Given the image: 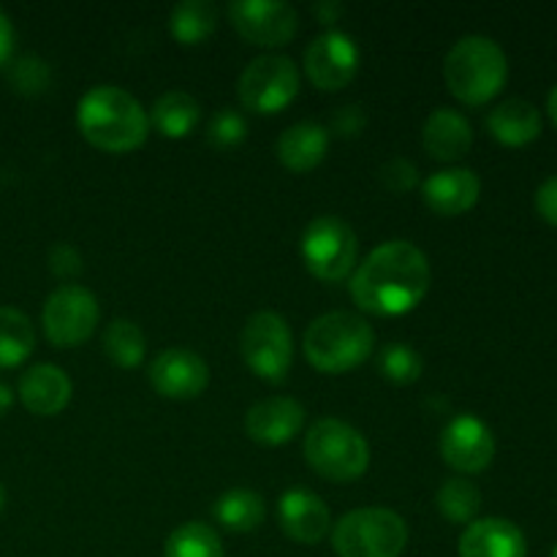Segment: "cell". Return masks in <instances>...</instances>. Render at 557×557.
Listing matches in <instances>:
<instances>
[{
  "instance_id": "6da1fadb",
  "label": "cell",
  "mask_w": 557,
  "mask_h": 557,
  "mask_svg": "<svg viewBox=\"0 0 557 557\" xmlns=\"http://www.w3.org/2000/svg\"><path fill=\"white\" fill-rule=\"evenodd\" d=\"M430 281L433 272L424 250L408 239H389L354 270L351 297L364 313L403 315L428 297Z\"/></svg>"
},
{
  "instance_id": "7a4b0ae2",
  "label": "cell",
  "mask_w": 557,
  "mask_h": 557,
  "mask_svg": "<svg viewBox=\"0 0 557 557\" xmlns=\"http://www.w3.org/2000/svg\"><path fill=\"white\" fill-rule=\"evenodd\" d=\"M76 125L103 152H131L150 134L145 107L117 85H96L76 103Z\"/></svg>"
},
{
  "instance_id": "3957f363",
  "label": "cell",
  "mask_w": 557,
  "mask_h": 557,
  "mask_svg": "<svg viewBox=\"0 0 557 557\" xmlns=\"http://www.w3.org/2000/svg\"><path fill=\"white\" fill-rule=\"evenodd\" d=\"M446 87L468 107H482L504 90L509 79V58L490 36H462L451 44L444 60Z\"/></svg>"
},
{
  "instance_id": "277c9868",
  "label": "cell",
  "mask_w": 557,
  "mask_h": 557,
  "mask_svg": "<svg viewBox=\"0 0 557 557\" xmlns=\"http://www.w3.org/2000/svg\"><path fill=\"white\" fill-rule=\"evenodd\" d=\"M373 326L357 313L332 310L310 321L302 337V351L308 362L321 373H348L359 368L373 354Z\"/></svg>"
},
{
  "instance_id": "5b68a950",
  "label": "cell",
  "mask_w": 557,
  "mask_h": 557,
  "mask_svg": "<svg viewBox=\"0 0 557 557\" xmlns=\"http://www.w3.org/2000/svg\"><path fill=\"white\" fill-rule=\"evenodd\" d=\"M408 544V525L392 509H354L332 528L337 557H400Z\"/></svg>"
},
{
  "instance_id": "8992f818",
  "label": "cell",
  "mask_w": 557,
  "mask_h": 557,
  "mask_svg": "<svg viewBox=\"0 0 557 557\" xmlns=\"http://www.w3.org/2000/svg\"><path fill=\"white\" fill-rule=\"evenodd\" d=\"M305 457L332 482H354L370 466V446L357 428L341 419H319L305 435Z\"/></svg>"
},
{
  "instance_id": "52a82bcc",
  "label": "cell",
  "mask_w": 557,
  "mask_h": 557,
  "mask_svg": "<svg viewBox=\"0 0 557 557\" xmlns=\"http://www.w3.org/2000/svg\"><path fill=\"white\" fill-rule=\"evenodd\" d=\"M299 253L315 277L337 283L351 275L359 256V239L343 218L319 215L305 228L299 239Z\"/></svg>"
},
{
  "instance_id": "ba28073f",
  "label": "cell",
  "mask_w": 557,
  "mask_h": 557,
  "mask_svg": "<svg viewBox=\"0 0 557 557\" xmlns=\"http://www.w3.org/2000/svg\"><path fill=\"white\" fill-rule=\"evenodd\" d=\"M239 351L256 375L267 381H283L294 359L292 326L275 310H259L245 321Z\"/></svg>"
},
{
  "instance_id": "9c48e42d",
  "label": "cell",
  "mask_w": 557,
  "mask_h": 557,
  "mask_svg": "<svg viewBox=\"0 0 557 557\" xmlns=\"http://www.w3.org/2000/svg\"><path fill=\"white\" fill-rule=\"evenodd\" d=\"M237 90L245 109L259 114H275L297 98L299 71L286 54H261L245 65Z\"/></svg>"
},
{
  "instance_id": "30bf717a",
  "label": "cell",
  "mask_w": 557,
  "mask_h": 557,
  "mask_svg": "<svg viewBox=\"0 0 557 557\" xmlns=\"http://www.w3.org/2000/svg\"><path fill=\"white\" fill-rule=\"evenodd\" d=\"M41 324L54 346H79L98 326V299L76 283L58 286L44 302Z\"/></svg>"
},
{
  "instance_id": "8fae6325",
  "label": "cell",
  "mask_w": 557,
  "mask_h": 557,
  "mask_svg": "<svg viewBox=\"0 0 557 557\" xmlns=\"http://www.w3.org/2000/svg\"><path fill=\"white\" fill-rule=\"evenodd\" d=\"M234 30L259 47H283L299 30V14L286 0H234L228 3Z\"/></svg>"
},
{
  "instance_id": "7c38bea8",
  "label": "cell",
  "mask_w": 557,
  "mask_h": 557,
  "mask_svg": "<svg viewBox=\"0 0 557 557\" xmlns=\"http://www.w3.org/2000/svg\"><path fill=\"white\" fill-rule=\"evenodd\" d=\"M359 60V44L348 33L326 30L310 41L305 52V71L321 90H341L357 76Z\"/></svg>"
},
{
  "instance_id": "4fadbf2b",
  "label": "cell",
  "mask_w": 557,
  "mask_h": 557,
  "mask_svg": "<svg viewBox=\"0 0 557 557\" xmlns=\"http://www.w3.org/2000/svg\"><path fill=\"white\" fill-rule=\"evenodd\" d=\"M441 457L457 473H479L493 462L495 435L473 413H460L441 433Z\"/></svg>"
},
{
  "instance_id": "5bb4252c",
  "label": "cell",
  "mask_w": 557,
  "mask_h": 557,
  "mask_svg": "<svg viewBox=\"0 0 557 557\" xmlns=\"http://www.w3.org/2000/svg\"><path fill=\"white\" fill-rule=\"evenodd\" d=\"M150 384L158 395L172 400H190L199 397L210 384V368L196 351L183 346L166 348L150 362Z\"/></svg>"
},
{
  "instance_id": "9a60e30c",
  "label": "cell",
  "mask_w": 557,
  "mask_h": 557,
  "mask_svg": "<svg viewBox=\"0 0 557 557\" xmlns=\"http://www.w3.org/2000/svg\"><path fill=\"white\" fill-rule=\"evenodd\" d=\"M482 194V180L473 169H438L422 180V201L438 215H462L471 210Z\"/></svg>"
},
{
  "instance_id": "2e32d148",
  "label": "cell",
  "mask_w": 557,
  "mask_h": 557,
  "mask_svg": "<svg viewBox=\"0 0 557 557\" xmlns=\"http://www.w3.org/2000/svg\"><path fill=\"white\" fill-rule=\"evenodd\" d=\"M277 522L283 533L299 544H319L330 533V509L315 493L305 487L286 490L277 504Z\"/></svg>"
},
{
  "instance_id": "e0dca14e",
  "label": "cell",
  "mask_w": 557,
  "mask_h": 557,
  "mask_svg": "<svg viewBox=\"0 0 557 557\" xmlns=\"http://www.w3.org/2000/svg\"><path fill=\"white\" fill-rule=\"evenodd\" d=\"M305 422V408L294 397H264L250 406L245 430L256 444L283 446L299 433Z\"/></svg>"
},
{
  "instance_id": "ac0fdd59",
  "label": "cell",
  "mask_w": 557,
  "mask_h": 557,
  "mask_svg": "<svg viewBox=\"0 0 557 557\" xmlns=\"http://www.w3.org/2000/svg\"><path fill=\"white\" fill-rule=\"evenodd\" d=\"M460 557H528L525 533L506 517H482L462 531Z\"/></svg>"
},
{
  "instance_id": "d6986e66",
  "label": "cell",
  "mask_w": 557,
  "mask_h": 557,
  "mask_svg": "<svg viewBox=\"0 0 557 557\" xmlns=\"http://www.w3.org/2000/svg\"><path fill=\"white\" fill-rule=\"evenodd\" d=\"M16 395H20L22 406L36 417H54L69 406L71 379L58 364H33L20 375Z\"/></svg>"
},
{
  "instance_id": "ffe728a7",
  "label": "cell",
  "mask_w": 557,
  "mask_h": 557,
  "mask_svg": "<svg viewBox=\"0 0 557 557\" xmlns=\"http://www.w3.org/2000/svg\"><path fill=\"white\" fill-rule=\"evenodd\" d=\"M422 145L438 161H457V158L471 152L473 128L462 112L449 107H438L424 120Z\"/></svg>"
},
{
  "instance_id": "44dd1931",
  "label": "cell",
  "mask_w": 557,
  "mask_h": 557,
  "mask_svg": "<svg viewBox=\"0 0 557 557\" xmlns=\"http://www.w3.org/2000/svg\"><path fill=\"white\" fill-rule=\"evenodd\" d=\"M330 150V131L313 120H302L294 123L277 136L275 152L281 163L292 172H310L319 166Z\"/></svg>"
},
{
  "instance_id": "7402d4cb",
  "label": "cell",
  "mask_w": 557,
  "mask_h": 557,
  "mask_svg": "<svg viewBox=\"0 0 557 557\" xmlns=\"http://www.w3.org/2000/svg\"><path fill=\"white\" fill-rule=\"evenodd\" d=\"M487 131L506 147H525L542 134V112L525 98H506L490 109Z\"/></svg>"
},
{
  "instance_id": "603a6c76",
  "label": "cell",
  "mask_w": 557,
  "mask_h": 557,
  "mask_svg": "<svg viewBox=\"0 0 557 557\" xmlns=\"http://www.w3.org/2000/svg\"><path fill=\"white\" fill-rule=\"evenodd\" d=\"M201 107L190 92L185 90H166L152 103L150 120L163 136L169 139H183L199 125Z\"/></svg>"
},
{
  "instance_id": "cb8c5ba5",
  "label": "cell",
  "mask_w": 557,
  "mask_h": 557,
  "mask_svg": "<svg viewBox=\"0 0 557 557\" xmlns=\"http://www.w3.org/2000/svg\"><path fill=\"white\" fill-rule=\"evenodd\" d=\"M212 515L223 528L234 533H250L264 522V498L253 490H226L221 498L212 504Z\"/></svg>"
},
{
  "instance_id": "d4e9b609",
  "label": "cell",
  "mask_w": 557,
  "mask_h": 557,
  "mask_svg": "<svg viewBox=\"0 0 557 557\" xmlns=\"http://www.w3.org/2000/svg\"><path fill=\"white\" fill-rule=\"evenodd\" d=\"M36 348L33 321L16 308H0V370L20 368Z\"/></svg>"
},
{
  "instance_id": "484cf974",
  "label": "cell",
  "mask_w": 557,
  "mask_h": 557,
  "mask_svg": "<svg viewBox=\"0 0 557 557\" xmlns=\"http://www.w3.org/2000/svg\"><path fill=\"white\" fill-rule=\"evenodd\" d=\"M218 25V9L210 0H183L169 14V30L180 44H201Z\"/></svg>"
},
{
  "instance_id": "4316f807",
  "label": "cell",
  "mask_w": 557,
  "mask_h": 557,
  "mask_svg": "<svg viewBox=\"0 0 557 557\" xmlns=\"http://www.w3.org/2000/svg\"><path fill=\"white\" fill-rule=\"evenodd\" d=\"M147 337L136 321L114 319L103 332V354L112 359L117 368H139L145 362Z\"/></svg>"
},
{
  "instance_id": "83f0119b",
  "label": "cell",
  "mask_w": 557,
  "mask_h": 557,
  "mask_svg": "<svg viewBox=\"0 0 557 557\" xmlns=\"http://www.w3.org/2000/svg\"><path fill=\"white\" fill-rule=\"evenodd\" d=\"M163 557H223L221 536L207 522H183L169 533Z\"/></svg>"
},
{
  "instance_id": "f1b7e54d",
  "label": "cell",
  "mask_w": 557,
  "mask_h": 557,
  "mask_svg": "<svg viewBox=\"0 0 557 557\" xmlns=\"http://www.w3.org/2000/svg\"><path fill=\"white\" fill-rule=\"evenodd\" d=\"M435 504H438L441 515L449 522L471 525L476 520L479 509H482V493H479V487L471 479L455 476L441 484L438 495H435Z\"/></svg>"
},
{
  "instance_id": "f546056e",
  "label": "cell",
  "mask_w": 557,
  "mask_h": 557,
  "mask_svg": "<svg viewBox=\"0 0 557 557\" xmlns=\"http://www.w3.org/2000/svg\"><path fill=\"white\" fill-rule=\"evenodd\" d=\"M379 370L392 384H413L422 375L424 359L408 343H389L379 354Z\"/></svg>"
},
{
  "instance_id": "4dcf8cb0",
  "label": "cell",
  "mask_w": 557,
  "mask_h": 557,
  "mask_svg": "<svg viewBox=\"0 0 557 557\" xmlns=\"http://www.w3.org/2000/svg\"><path fill=\"white\" fill-rule=\"evenodd\" d=\"M248 134V123H245L243 114L232 107H223L221 112L212 114L210 125H207V141L215 145L218 150H228V147H237L239 141Z\"/></svg>"
},
{
  "instance_id": "1f68e13d",
  "label": "cell",
  "mask_w": 557,
  "mask_h": 557,
  "mask_svg": "<svg viewBox=\"0 0 557 557\" xmlns=\"http://www.w3.org/2000/svg\"><path fill=\"white\" fill-rule=\"evenodd\" d=\"M11 82H14V87L20 92H41L49 82L47 63L27 54V58H22L20 63L14 65V71H11Z\"/></svg>"
},
{
  "instance_id": "d6a6232c",
  "label": "cell",
  "mask_w": 557,
  "mask_h": 557,
  "mask_svg": "<svg viewBox=\"0 0 557 557\" xmlns=\"http://www.w3.org/2000/svg\"><path fill=\"white\" fill-rule=\"evenodd\" d=\"M381 180L386 183V188H392L395 194L413 188L419 183V172L408 158H392L384 169H381Z\"/></svg>"
},
{
  "instance_id": "836d02e7",
  "label": "cell",
  "mask_w": 557,
  "mask_h": 557,
  "mask_svg": "<svg viewBox=\"0 0 557 557\" xmlns=\"http://www.w3.org/2000/svg\"><path fill=\"white\" fill-rule=\"evenodd\" d=\"M49 267H52L54 275L74 277V275H79L82 267L85 264H82L79 250L71 248V245H65V243H60L49 250Z\"/></svg>"
},
{
  "instance_id": "e575fe53",
  "label": "cell",
  "mask_w": 557,
  "mask_h": 557,
  "mask_svg": "<svg viewBox=\"0 0 557 557\" xmlns=\"http://www.w3.org/2000/svg\"><path fill=\"white\" fill-rule=\"evenodd\" d=\"M536 212L549 223V226L557 228V174L555 177H547L536 190Z\"/></svg>"
},
{
  "instance_id": "d590c367",
  "label": "cell",
  "mask_w": 557,
  "mask_h": 557,
  "mask_svg": "<svg viewBox=\"0 0 557 557\" xmlns=\"http://www.w3.org/2000/svg\"><path fill=\"white\" fill-rule=\"evenodd\" d=\"M364 120H368V117H364L362 107H343L341 112L335 114V120H332V125H335L337 134L357 136L359 131H362Z\"/></svg>"
},
{
  "instance_id": "8d00e7d4",
  "label": "cell",
  "mask_w": 557,
  "mask_h": 557,
  "mask_svg": "<svg viewBox=\"0 0 557 557\" xmlns=\"http://www.w3.org/2000/svg\"><path fill=\"white\" fill-rule=\"evenodd\" d=\"M11 52H14V27H11L9 16L0 11V65L9 63Z\"/></svg>"
},
{
  "instance_id": "74e56055",
  "label": "cell",
  "mask_w": 557,
  "mask_h": 557,
  "mask_svg": "<svg viewBox=\"0 0 557 557\" xmlns=\"http://www.w3.org/2000/svg\"><path fill=\"white\" fill-rule=\"evenodd\" d=\"M313 11L321 22L332 25V22H337V16L343 14V3H337V0H321V3L313 5Z\"/></svg>"
},
{
  "instance_id": "f35d334b",
  "label": "cell",
  "mask_w": 557,
  "mask_h": 557,
  "mask_svg": "<svg viewBox=\"0 0 557 557\" xmlns=\"http://www.w3.org/2000/svg\"><path fill=\"white\" fill-rule=\"evenodd\" d=\"M11 403H14V392H11L9 384H3V381H0V417L9 411Z\"/></svg>"
},
{
  "instance_id": "ab89813d",
  "label": "cell",
  "mask_w": 557,
  "mask_h": 557,
  "mask_svg": "<svg viewBox=\"0 0 557 557\" xmlns=\"http://www.w3.org/2000/svg\"><path fill=\"white\" fill-rule=\"evenodd\" d=\"M547 109H549V117H553V123L557 125V85L549 90L547 96Z\"/></svg>"
},
{
  "instance_id": "60d3db41",
  "label": "cell",
  "mask_w": 557,
  "mask_h": 557,
  "mask_svg": "<svg viewBox=\"0 0 557 557\" xmlns=\"http://www.w3.org/2000/svg\"><path fill=\"white\" fill-rule=\"evenodd\" d=\"M3 506H5V490L3 484H0V511H3Z\"/></svg>"
},
{
  "instance_id": "b9f144b4",
  "label": "cell",
  "mask_w": 557,
  "mask_h": 557,
  "mask_svg": "<svg viewBox=\"0 0 557 557\" xmlns=\"http://www.w3.org/2000/svg\"><path fill=\"white\" fill-rule=\"evenodd\" d=\"M549 557H557V547H555V549H553V555H549Z\"/></svg>"
}]
</instances>
